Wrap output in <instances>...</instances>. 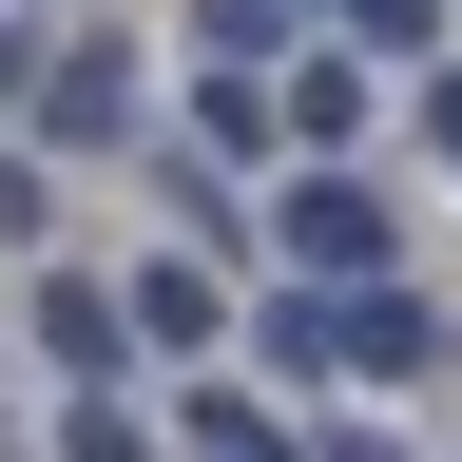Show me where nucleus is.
<instances>
[{
	"instance_id": "f257e3e1",
	"label": "nucleus",
	"mask_w": 462,
	"mask_h": 462,
	"mask_svg": "<svg viewBox=\"0 0 462 462\" xmlns=\"http://www.w3.org/2000/svg\"><path fill=\"white\" fill-rule=\"evenodd\" d=\"M270 251L309 270V289H385V251H404V212H385V193H366L346 154H289V173H270Z\"/></svg>"
},
{
	"instance_id": "f03ea898",
	"label": "nucleus",
	"mask_w": 462,
	"mask_h": 462,
	"mask_svg": "<svg viewBox=\"0 0 462 462\" xmlns=\"http://www.w3.org/2000/svg\"><path fill=\"white\" fill-rule=\"evenodd\" d=\"M443 385V309L424 289H309V385Z\"/></svg>"
},
{
	"instance_id": "7ed1b4c3",
	"label": "nucleus",
	"mask_w": 462,
	"mask_h": 462,
	"mask_svg": "<svg viewBox=\"0 0 462 462\" xmlns=\"http://www.w3.org/2000/svg\"><path fill=\"white\" fill-rule=\"evenodd\" d=\"M20 116H39V154H116L135 135V39H39Z\"/></svg>"
},
{
	"instance_id": "20e7f679",
	"label": "nucleus",
	"mask_w": 462,
	"mask_h": 462,
	"mask_svg": "<svg viewBox=\"0 0 462 462\" xmlns=\"http://www.w3.org/2000/svg\"><path fill=\"white\" fill-rule=\"evenodd\" d=\"M39 366H78V385L135 366V328H116V289H97V270H39Z\"/></svg>"
},
{
	"instance_id": "39448f33",
	"label": "nucleus",
	"mask_w": 462,
	"mask_h": 462,
	"mask_svg": "<svg viewBox=\"0 0 462 462\" xmlns=\"http://www.w3.org/2000/svg\"><path fill=\"white\" fill-rule=\"evenodd\" d=\"M366 97H385V78H366L346 39H328V58H289V154H346V135H366Z\"/></svg>"
},
{
	"instance_id": "423d86ee",
	"label": "nucleus",
	"mask_w": 462,
	"mask_h": 462,
	"mask_svg": "<svg viewBox=\"0 0 462 462\" xmlns=\"http://www.w3.org/2000/svg\"><path fill=\"white\" fill-rule=\"evenodd\" d=\"M116 328H135V346H212V270H135Z\"/></svg>"
},
{
	"instance_id": "0eeeda50",
	"label": "nucleus",
	"mask_w": 462,
	"mask_h": 462,
	"mask_svg": "<svg viewBox=\"0 0 462 462\" xmlns=\"http://www.w3.org/2000/svg\"><path fill=\"white\" fill-rule=\"evenodd\" d=\"M58 462H154V443H135V404H116V385H78V404H58Z\"/></svg>"
},
{
	"instance_id": "6e6552de",
	"label": "nucleus",
	"mask_w": 462,
	"mask_h": 462,
	"mask_svg": "<svg viewBox=\"0 0 462 462\" xmlns=\"http://www.w3.org/2000/svg\"><path fill=\"white\" fill-rule=\"evenodd\" d=\"M193 135L212 154H270V78H193Z\"/></svg>"
},
{
	"instance_id": "1a4fd4ad",
	"label": "nucleus",
	"mask_w": 462,
	"mask_h": 462,
	"mask_svg": "<svg viewBox=\"0 0 462 462\" xmlns=\"http://www.w3.org/2000/svg\"><path fill=\"white\" fill-rule=\"evenodd\" d=\"M346 39H366V58H404V39H443V0H346Z\"/></svg>"
},
{
	"instance_id": "9d476101",
	"label": "nucleus",
	"mask_w": 462,
	"mask_h": 462,
	"mask_svg": "<svg viewBox=\"0 0 462 462\" xmlns=\"http://www.w3.org/2000/svg\"><path fill=\"white\" fill-rule=\"evenodd\" d=\"M0 251H39V154L0 135Z\"/></svg>"
},
{
	"instance_id": "9b49d317",
	"label": "nucleus",
	"mask_w": 462,
	"mask_h": 462,
	"mask_svg": "<svg viewBox=\"0 0 462 462\" xmlns=\"http://www.w3.org/2000/svg\"><path fill=\"white\" fill-rule=\"evenodd\" d=\"M20 78H39V20H0V116H20Z\"/></svg>"
},
{
	"instance_id": "f8f14e48",
	"label": "nucleus",
	"mask_w": 462,
	"mask_h": 462,
	"mask_svg": "<svg viewBox=\"0 0 462 462\" xmlns=\"http://www.w3.org/2000/svg\"><path fill=\"white\" fill-rule=\"evenodd\" d=\"M424 135H443V173H462V78H424Z\"/></svg>"
},
{
	"instance_id": "ddd939ff",
	"label": "nucleus",
	"mask_w": 462,
	"mask_h": 462,
	"mask_svg": "<svg viewBox=\"0 0 462 462\" xmlns=\"http://www.w3.org/2000/svg\"><path fill=\"white\" fill-rule=\"evenodd\" d=\"M328 462H404V443H328Z\"/></svg>"
},
{
	"instance_id": "4468645a",
	"label": "nucleus",
	"mask_w": 462,
	"mask_h": 462,
	"mask_svg": "<svg viewBox=\"0 0 462 462\" xmlns=\"http://www.w3.org/2000/svg\"><path fill=\"white\" fill-rule=\"evenodd\" d=\"M251 20H309V0H251Z\"/></svg>"
},
{
	"instance_id": "2eb2a0df",
	"label": "nucleus",
	"mask_w": 462,
	"mask_h": 462,
	"mask_svg": "<svg viewBox=\"0 0 462 462\" xmlns=\"http://www.w3.org/2000/svg\"><path fill=\"white\" fill-rule=\"evenodd\" d=\"M251 462H289V443H251Z\"/></svg>"
}]
</instances>
